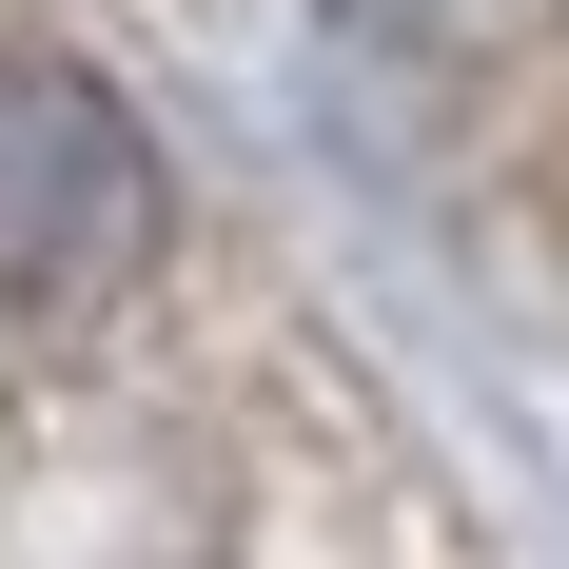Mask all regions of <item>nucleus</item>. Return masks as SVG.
Masks as SVG:
<instances>
[{
  "mask_svg": "<svg viewBox=\"0 0 569 569\" xmlns=\"http://www.w3.org/2000/svg\"><path fill=\"white\" fill-rule=\"evenodd\" d=\"M158 256V158L79 59H0V315H79Z\"/></svg>",
  "mask_w": 569,
  "mask_h": 569,
  "instance_id": "f257e3e1",
  "label": "nucleus"
}]
</instances>
